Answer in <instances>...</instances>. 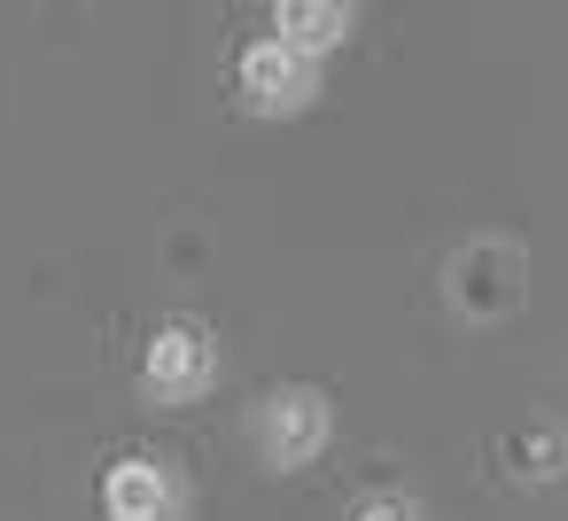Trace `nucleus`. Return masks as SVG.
<instances>
[{"mask_svg": "<svg viewBox=\"0 0 568 521\" xmlns=\"http://www.w3.org/2000/svg\"><path fill=\"white\" fill-rule=\"evenodd\" d=\"M436 288H444V304H452L467 327L521 319V304H529V242H521V234H467V242H452V257L436 265Z\"/></svg>", "mask_w": 568, "mask_h": 521, "instance_id": "obj_1", "label": "nucleus"}, {"mask_svg": "<svg viewBox=\"0 0 568 521\" xmlns=\"http://www.w3.org/2000/svg\"><path fill=\"white\" fill-rule=\"evenodd\" d=\"M219 374H226V350H219V335L203 319H156L149 343H141V358H133V389L156 412L203 405L219 389Z\"/></svg>", "mask_w": 568, "mask_h": 521, "instance_id": "obj_2", "label": "nucleus"}, {"mask_svg": "<svg viewBox=\"0 0 568 521\" xmlns=\"http://www.w3.org/2000/svg\"><path fill=\"white\" fill-rule=\"evenodd\" d=\"M250 443L265 459V474H304L327 459L335 443V397L320 381H273L257 405H250Z\"/></svg>", "mask_w": 568, "mask_h": 521, "instance_id": "obj_3", "label": "nucleus"}, {"mask_svg": "<svg viewBox=\"0 0 568 521\" xmlns=\"http://www.w3.org/2000/svg\"><path fill=\"white\" fill-rule=\"evenodd\" d=\"M320 94H327V63L296 55L288 40L257 32V40L234 48V110H242V118L281 125V118H304Z\"/></svg>", "mask_w": 568, "mask_h": 521, "instance_id": "obj_4", "label": "nucleus"}, {"mask_svg": "<svg viewBox=\"0 0 568 521\" xmlns=\"http://www.w3.org/2000/svg\"><path fill=\"white\" fill-rule=\"evenodd\" d=\"M94 521H195V482L164 451H118L94 474Z\"/></svg>", "mask_w": 568, "mask_h": 521, "instance_id": "obj_5", "label": "nucleus"}, {"mask_svg": "<svg viewBox=\"0 0 568 521\" xmlns=\"http://www.w3.org/2000/svg\"><path fill=\"white\" fill-rule=\"evenodd\" d=\"M498 474L514 482V490H552V482H568V420H552V412H529V420H514L506 436H498Z\"/></svg>", "mask_w": 568, "mask_h": 521, "instance_id": "obj_6", "label": "nucleus"}, {"mask_svg": "<svg viewBox=\"0 0 568 521\" xmlns=\"http://www.w3.org/2000/svg\"><path fill=\"white\" fill-rule=\"evenodd\" d=\"M273 40H288L296 55H312V63H327L343 40H351V24H358V9L351 0H273Z\"/></svg>", "mask_w": 568, "mask_h": 521, "instance_id": "obj_7", "label": "nucleus"}, {"mask_svg": "<svg viewBox=\"0 0 568 521\" xmlns=\"http://www.w3.org/2000/svg\"><path fill=\"white\" fill-rule=\"evenodd\" d=\"M343 521H436V513H428V498H420V490L374 482V490H358V498H351V513H343Z\"/></svg>", "mask_w": 568, "mask_h": 521, "instance_id": "obj_8", "label": "nucleus"}]
</instances>
